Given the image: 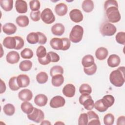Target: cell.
<instances>
[{
    "instance_id": "e575fe53",
    "label": "cell",
    "mask_w": 125,
    "mask_h": 125,
    "mask_svg": "<svg viewBox=\"0 0 125 125\" xmlns=\"http://www.w3.org/2000/svg\"><path fill=\"white\" fill-rule=\"evenodd\" d=\"M94 107L97 110L101 112H104L108 109V107H107L104 105L102 99H100L94 103Z\"/></svg>"
},
{
    "instance_id": "ab89813d",
    "label": "cell",
    "mask_w": 125,
    "mask_h": 125,
    "mask_svg": "<svg viewBox=\"0 0 125 125\" xmlns=\"http://www.w3.org/2000/svg\"><path fill=\"white\" fill-rule=\"evenodd\" d=\"M115 118L111 113H108L104 115V123L105 125H112L114 122Z\"/></svg>"
},
{
    "instance_id": "7a4b0ae2",
    "label": "cell",
    "mask_w": 125,
    "mask_h": 125,
    "mask_svg": "<svg viewBox=\"0 0 125 125\" xmlns=\"http://www.w3.org/2000/svg\"><path fill=\"white\" fill-rule=\"evenodd\" d=\"M109 80L110 83L115 86H122L125 81V67H120L112 71L109 75Z\"/></svg>"
},
{
    "instance_id": "d6986e66",
    "label": "cell",
    "mask_w": 125,
    "mask_h": 125,
    "mask_svg": "<svg viewBox=\"0 0 125 125\" xmlns=\"http://www.w3.org/2000/svg\"><path fill=\"white\" fill-rule=\"evenodd\" d=\"M51 47L55 50H62L63 47V41L62 38H53L50 41Z\"/></svg>"
},
{
    "instance_id": "6da1fadb",
    "label": "cell",
    "mask_w": 125,
    "mask_h": 125,
    "mask_svg": "<svg viewBox=\"0 0 125 125\" xmlns=\"http://www.w3.org/2000/svg\"><path fill=\"white\" fill-rule=\"evenodd\" d=\"M104 9L107 20L112 23L119 22L121 15L118 10V2L115 0H106L104 4Z\"/></svg>"
},
{
    "instance_id": "816d5d0a",
    "label": "cell",
    "mask_w": 125,
    "mask_h": 125,
    "mask_svg": "<svg viewBox=\"0 0 125 125\" xmlns=\"http://www.w3.org/2000/svg\"><path fill=\"white\" fill-rule=\"evenodd\" d=\"M62 39L63 41V47L62 50L65 51L68 50L70 47V41L69 39L66 38H62Z\"/></svg>"
},
{
    "instance_id": "2e32d148",
    "label": "cell",
    "mask_w": 125,
    "mask_h": 125,
    "mask_svg": "<svg viewBox=\"0 0 125 125\" xmlns=\"http://www.w3.org/2000/svg\"><path fill=\"white\" fill-rule=\"evenodd\" d=\"M88 122L87 125H101L99 116L94 111L90 110L87 113Z\"/></svg>"
},
{
    "instance_id": "7c38bea8",
    "label": "cell",
    "mask_w": 125,
    "mask_h": 125,
    "mask_svg": "<svg viewBox=\"0 0 125 125\" xmlns=\"http://www.w3.org/2000/svg\"><path fill=\"white\" fill-rule=\"evenodd\" d=\"M75 87L71 83L66 84L62 89V93L65 96L68 98L73 97L75 95Z\"/></svg>"
},
{
    "instance_id": "8d00e7d4",
    "label": "cell",
    "mask_w": 125,
    "mask_h": 125,
    "mask_svg": "<svg viewBox=\"0 0 125 125\" xmlns=\"http://www.w3.org/2000/svg\"><path fill=\"white\" fill-rule=\"evenodd\" d=\"M63 73V69L60 65H55L53 66L50 70V75L52 77L55 75L58 74H62Z\"/></svg>"
},
{
    "instance_id": "30bf717a",
    "label": "cell",
    "mask_w": 125,
    "mask_h": 125,
    "mask_svg": "<svg viewBox=\"0 0 125 125\" xmlns=\"http://www.w3.org/2000/svg\"><path fill=\"white\" fill-rule=\"evenodd\" d=\"M20 59V56L18 52L15 51H11L8 52L6 56V61L10 64L17 63Z\"/></svg>"
},
{
    "instance_id": "277c9868",
    "label": "cell",
    "mask_w": 125,
    "mask_h": 125,
    "mask_svg": "<svg viewBox=\"0 0 125 125\" xmlns=\"http://www.w3.org/2000/svg\"><path fill=\"white\" fill-rule=\"evenodd\" d=\"M116 30L114 25L107 21L102 23L100 27V33L103 36H112L115 34Z\"/></svg>"
},
{
    "instance_id": "9a60e30c",
    "label": "cell",
    "mask_w": 125,
    "mask_h": 125,
    "mask_svg": "<svg viewBox=\"0 0 125 125\" xmlns=\"http://www.w3.org/2000/svg\"><path fill=\"white\" fill-rule=\"evenodd\" d=\"M3 45L8 49H15L16 40L15 37H7L2 42Z\"/></svg>"
},
{
    "instance_id": "cb8c5ba5",
    "label": "cell",
    "mask_w": 125,
    "mask_h": 125,
    "mask_svg": "<svg viewBox=\"0 0 125 125\" xmlns=\"http://www.w3.org/2000/svg\"><path fill=\"white\" fill-rule=\"evenodd\" d=\"M94 63V59L93 56L91 55H86L84 56L82 60V64L83 67L87 68L90 67Z\"/></svg>"
},
{
    "instance_id": "9c48e42d",
    "label": "cell",
    "mask_w": 125,
    "mask_h": 125,
    "mask_svg": "<svg viewBox=\"0 0 125 125\" xmlns=\"http://www.w3.org/2000/svg\"><path fill=\"white\" fill-rule=\"evenodd\" d=\"M69 17L71 21L76 23L80 22L83 20V15L82 12L77 9L72 10L69 12Z\"/></svg>"
},
{
    "instance_id": "4316f807",
    "label": "cell",
    "mask_w": 125,
    "mask_h": 125,
    "mask_svg": "<svg viewBox=\"0 0 125 125\" xmlns=\"http://www.w3.org/2000/svg\"><path fill=\"white\" fill-rule=\"evenodd\" d=\"M64 82V77L62 74H58L52 77L51 83L55 87L60 86Z\"/></svg>"
},
{
    "instance_id": "ba28073f",
    "label": "cell",
    "mask_w": 125,
    "mask_h": 125,
    "mask_svg": "<svg viewBox=\"0 0 125 125\" xmlns=\"http://www.w3.org/2000/svg\"><path fill=\"white\" fill-rule=\"evenodd\" d=\"M65 103V99L61 96H56L53 97L50 102V106L52 108H59L62 107Z\"/></svg>"
},
{
    "instance_id": "ffe728a7",
    "label": "cell",
    "mask_w": 125,
    "mask_h": 125,
    "mask_svg": "<svg viewBox=\"0 0 125 125\" xmlns=\"http://www.w3.org/2000/svg\"><path fill=\"white\" fill-rule=\"evenodd\" d=\"M48 99L46 95L40 94L35 96L34 98V103L35 104L39 106H45L47 103Z\"/></svg>"
},
{
    "instance_id": "5b68a950",
    "label": "cell",
    "mask_w": 125,
    "mask_h": 125,
    "mask_svg": "<svg viewBox=\"0 0 125 125\" xmlns=\"http://www.w3.org/2000/svg\"><path fill=\"white\" fill-rule=\"evenodd\" d=\"M79 101L80 103L82 104L86 110H91L94 107V101L90 94H82L79 97Z\"/></svg>"
},
{
    "instance_id": "c3c4849f",
    "label": "cell",
    "mask_w": 125,
    "mask_h": 125,
    "mask_svg": "<svg viewBox=\"0 0 125 125\" xmlns=\"http://www.w3.org/2000/svg\"><path fill=\"white\" fill-rule=\"evenodd\" d=\"M38 62L42 65H47L51 62V59L49 54L47 53L46 55L42 58H38Z\"/></svg>"
},
{
    "instance_id": "74e56055",
    "label": "cell",
    "mask_w": 125,
    "mask_h": 125,
    "mask_svg": "<svg viewBox=\"0 0 125 125\" xmlns=\"http://www.w3.org/2000/svg\"><path fill=\"white\" fill-rule=\"evenodd\" d=\"M21 55L23 59H30L33 56V52L30 48H25L21 51Z\"/></svg>"
},
{
    "instance_id": "3957f363",
    "label": "cell",
    "mask_w": 125,
    "mask_h": 125,
    "mask_svg": "<svg viewBox=\"0 0 125 125\" xmlns=\"http://www.w3.org/2000/svg\"><path fill=\"white\" fill-rule=\"evenodd\" d=\"M83 29L79 25H75L71 29L69 34V40L74 43L80 42L83 38Z\"/></svg>"
},
{
    "instance_id": "ee69618b",
    "label": "cell",
    "mask_w": 125,
    "mask_h": 125,
    "mask_svg": "<svg viewBox=\"0 0 125 125\" xmlns=\"http://www.w3.org/2000/svg\"><path fill=\"white\" fill-rule=\"evenodd\" d=\"M88 122V118L87 113H82L80 114L78 119V124L79 125H86Z\"/></svg>"
},
{
    "instance_id": "603a6c76",
    "label": "cell",
    "mask_w": 125,
    "mask_h": 125,
    "mask_svg": "<svg viewBox=\"0 0 125 125\" xmlns=\"http://www.w3.org/2000/svg\"><path fill=\"white\" fill-rule=\"evenodd\" d=\"M108 52L106 48L101 47L96 50L95 52V56L99 60L102 61L106 58L108 56Z\"/></svg>"
},
{
    "instance_id": "836d02e7",
    "label": "cell",
    "mask_w": 125,
    "mask_h": 125,
    "mask_svg": "<svg viewBox=\"0 0 125 125\" xmlns=\"http://www.w3.org/2000/svg\"><path fill=\"white\" fill-rule=\"evenodd\" d=\"M4 113L8 116L13 115L15 112V106L11 104H7L3 107Z\"/></svg>"
},
{
    "instance_id": "11a10c76",
    "label": "cell",
    "mask_w": 125,
    "mask_h": 125,
    "mask_svg": "<svg viewBox=\"0 0 125 125\" xmlns=\"http://www.w3.org/2000/svg\"><path fill=\"white\" fill-rule=\"evenodd\" d=\"M41 125H51V123L48 121H42L41 123Z\"/></svg>"
},
{
    "instance_id": "8fae6325",
    "label": "cell",
    "mask_w": 125,
    "mask_h": 125,
    "mask_svg": "<svg viewBox=\"0 0 125 125\" xmlns=\"http://www.w3.org/2000/svg\"><path fill=\"white\" fill-rule=\"evenodd\" d=\"M17 81L20 88L26 87L30 83V78L26 75L21 74L17 76Z\"/></svg>"
},
{
    "instance_id": "d4e9b609",
    "label": "cell",
    "mask_w": 125,
    "mask_h": 125,
    "mask_svg": "<svg viewBox=\"0 0 125 125\" xmlns=\"http://www.w3.org/2000/svg\"><path fill=\"white\" fill-rule=\"evenodd\" d=\"M16 22L19 26L24 27L29 24V20L27 16L25 15H21L16 18Z\"/></svg>"
},
{
    "instance_id": "f546056e",
    "label": "cell",
    "mask_w": 125,
    "mask_h": 125,
    "mask_svg": "<svg viewBox=\"0 0 125 125\" xmlns=\"http://www.w3.org/2000/svg\"><path fill=\"white\" fill-rule=\"evenodd\" d=\"M32 66V62L29 60H24L21 61L19 64V68L22 71H28L30 70Z\"/></svg>"
},
{
    "instance_id": "e0dca14e",
    "label": "cell",
    "mask_w": 125,
    "mask_h": 125,
    "mask_svg": "<svg viewBox=\"0 0 125 125\" xmlns=\"http://www.w3.org/2000/svg\"><path fill=\"white\" fill-rule=\"evenodd\" d=\"M107 64L110 67H115L118 66L121 62L119 56L116 54H112L109 56L107 61Z\"/></svg>"
},
{
    "instance_id": "7bdbcfd3",
    "label": "cell",
    "mask_w": 125,
    "mask_h": 125,
    "mask_svg": "<svg viewBox=\"0 0 125 125\" xmlns=\"http://www.w3.org/2000/svg\"><path fill=\"white\" fill-rule=\"evenodd\" d=\"M116 42L121 44H125V33L124 32H118L115 37Z\"/></svg>"
},
{
    "instance_id": "db71d44e",
    "label": "cell",
    "mask_w": 125,
    "mask_h": 125,
    "mask_svg": "<svg viewBox=\"0 0 125 125\" xmlns=\"http://www.w3.org/2000/svg\"><path fill=\"white\" fill-rule=\"evenodd\" d=\"M6 85L5 83L1 79L0 80V94L3 93L5 91Z\"/></svg>"
},
{
    "instance_id": "60d3db41",
    "label": "cell",
    "mask_w": 125,
    "mask_h": 125,
    "mask_svg": "<svg viewBox=\"0 0 125 125\" xmlns=\"http://www.w3.org/2000/svg\"><path fill=\"white\" fill-rule=\"evenodd\" d=\"M47 54L46 48L42 45L39 46L36 50V55L38 58L44 57Z\"/></svg>"
},
{
    "instance_id": "7402d4cb",
    "label": "cell",
    "mask_w": 125,
    "mask_h": 125,
    "mask_svg": "<svg viewBox=\"0 0 125 125\" xmlns=\"http://www.w3.org/2000/svg\"><path fill=\"white\" fill-rule=\"evenodd\" d=\"M68 8L67 5L64 3L57 4L55 8V11L57 15L59 16H63L66 14Z\"/></svg>"
},
{
    "instance_id": "f1b7e54d",
    "label": "cell",
    "mask_w": 125,
    "mask_h": 125,
    "mask_svg": "<svg viewBox=\"0 0 125 125\" xmlns=\"http://www.w3.org/2000/svg\"><path fill=\"white\" fill-rule=\"evenodd\" d=\"M34 107L33 105L28 101H24L23 102L21 105V110L25 114H29L31 113Z\"/></svg>"
},
{
    "instance_id": "f907efd6",
    "label": "cell",
    "mask_w": 125,
    "mask_h": 125,
    "mask_svg": "<svg viewBox=\"0 0 125 125\" xmlns=\"http://www.w3.org/2000/svg\"><path fill=\"white\" fill-rule=\"evenodd\" d=\"M49 54L50 59H51V62H58L60 60V56L55 52H54L53 51H50L48 52Z\"/></svg>"
},
{
    "instance_id": "f35d334b",
    "label": "cell",
    "mask_w": 125,
    "mask_h": 125,
    "mask_svg": "<svg viewBox=\"0 0 125 125\" xmlns=\"http://www.w3.org/2000/svg\"><path fill=\"white\" fill-rule=\"evenodd\" d=\"M79 91L81 94H90L92 92V88L88 84L83 83L80 86Z\"/></svg>"
},
{
    "instance_id": "52a82bcc",
    "label": "cell",
    "mask_w": 125,
    "mask_h": 125,
    "mask_svg": "<svg viewBox=\"0 0 125 125\" xmlns=\"http://www.w3.org/2000/svg\"><path fill=\"white\" fill-rule=\"evenodd\" d=\"M41 18L46 24H51L55 21V17L52 11L49 8L44 9L41 14Z\"/></svg>"
},
{
    "instance_id": "1f68e13d",
    "label": "cell",
    "mask_w": 125,
    "mask_h": 125,
    "mask_svg": "<svg viewBox=\"0 0 125 125\" xmlns=\"http://www.w3.org/2000/svg\"><path fill=\"white\" fill-rule=\"evenodd\" d=\"M26 40L30 44H34L37 43L39 42V36L37 32L30 33L26 37Z\"/></svg>"
},
{
    "instance_id": "8992f818",
    "label": "cell",
    "mask_w": 125,
    "mask_h": 125,
    "mask_svg": "<svg viewBox=\"0 0 125 125\" xmlns=\"http://www.w3.org/2000/svg\"><path fill=\"white\" fill-rule=\"evenodd\" d=\"M27 118L30 120L37 123H39L43 120L44 114L42 110L34 107L33 111L31 113L27 114Z\"/></svg>"
},
{
    "instance_id": "484cf974",
    "label": "cell",
    "mask_w": 125,
    "mask_h": 125,
    "mask_svg": "<svg viewBox=\"0 0 125 125\" xmlns=\"http://www.w3.org/2000/svg\"><path fill=\"white\" fill-rule=\"evenodd\" d=\"M94 7V3L91 0H84L82 2V7L86 13L91 12L93 10Z\"/></svg>"
},
{
    "instance_id": "ac0fdd59",
    "label": "cell",
    "mask_w": 125,
    "mask_h": 125,
    "mask_svg": "<svg viewBox=\"0 0 125 125\" xmlns=\"http://www.w3.org/2000/svg\"><path fill=\"white\" fill-rule=\"evenodd\" d=\"M65 28L64 25L61 23H57L51 27V32L55 36H62L64 32Z\"/></svg>"
},
{
    "instance_id": "44dd1931",
    "label": "cell",
    "mask_w": 125,
    "mask_h": 125,
    "mask_svg": "<svg viewBox=\"0 0 125 125\" xmlns=\"http://www.w3.org/2000/svg\"><path fill=\"white\" fill-rule=\"evenodd\" d=\"M2 30L3 32L7 35H12L16 32L17 27L14 23L8 22L3 26Z\"/></svg>"
},
{
    "instance_id": "b9f144b4",
    "label": "cell",
    "mask_w": 125,
    "mask_h": 125,
    "mask_svg": "<svg viewBox=\"0 0 125 125\" xmlns=\"http://www.w3.org/2000/svg\"><path fill=\"white\" fill-rule=\"evenodd\" d=\"M29 6L30 9L32 11H39L41 6L40 2L37 0H31L29 2Z\"/></svg>"
},
{
    "instance_id": "4dcf8cb0",
    "label": "cell",
    "mask_w": 125,
    "mask_h": 125,
    "mask_svg": "<svg viewBox=\"0 0 125 125\" xmlns=\"http://www.w3.org/2000/svg\"><path fill=\"white\" fill-rule=\"evenodd\" d=\"M103 102L107 107H111L114 103V97L111 95H106L103 97L102 99Z\"/></svg>"
},
{
    "instance_id": "bcb514c9",
    "label": "cell",
    "mask_w": 125,
    "mask_h": 125,
    "mask_svg": "<svg viewBox=\"0 0 125 125\" xmlns=\"http://www.w3.org/2000/svg\"><path fill=\"white\" fill-rule=\"evenodd\" d=\"M15 38L16 40V46L15 49L19 50L21 49L24 44L23 40L21 37L19 36H15Z\"/></svg>"
},
{
    "instance_id": "681fc988",
    "label": "cell",
    "mask_w": 125,
    "mask_h": 125,
    "mask_svg": "<svg viewBox=\"0 0 125 125\" xmlns=\"http://www.w3.org/2000/svg\"><path fill=\"white\" fill-rule=\"evenodd\" d=\"M37 33L39 36V42L38 43L40 44H44L47 41V38L45 35L40 32H37Z\"/></svg>"
},
{
    "instance_id": "f5cc1de1",
    "label": "cell",
    "mask_w": 125,
    "mask_h": 125,
    "mask_svg": "<svg viewBox=\"0 0 125 125\" xmlns=\"http://www.w3.org/2000/svg\"><path fill=\"white\" fill-rule=\"evenodd\" d=\"M125 117L124 116H121L119 117L117 121V125H125Z\"/></svg>"
},
{
    "instance_id": "5bb4252c",
    "label": "cell",
    "mask_w": 125,
    "mask_h": 125,
    "mask_svg": "<svg viewBox=\"0 0 125 125\" xmlns=\"http://www.w3.org/2000/svg\"><path fill=\"white\" fill-rule=\"evenodd\" d=\"M15 7L18 13L21 14L25 13L28 10L26 2L22 0H17L16 1Z\"/></svg>"
},
{
    "instance_id": "7dc6e473",
    "label": "cell",
    "mask_w": 125,
    "mask_h": 125,
    "mask_svg": "<svg viewBox=\"0 0 125 125\" xmlns=\"http://www.w3.org/2000/svg\"><path fill=\"white\" fill-rule=\"evenodd\" d=\"M41 14L40 11H32L30 13V17L32 21H38L41 19Z\"/></svg>"
},
{
    "instance_id": "d6a6232c",
    "label": "cell",
    "mask_w": 125,
    "mask_h": 125,
    "mask_svg": "<svg viewBox=\"0 0 125 125\" xmlns=\"http://www.w3.org/2000/svg\"><path fill=\"white\" fill-rule=\"evenodd\" d=\"M48 79L47 74L45 72H41L36 76V80L40 84H43L47 82Z\"/></svg>"
},
{
    "instance_id": "d590c367",
    "label": "cell",
    "mask_w": 125,
    "mask_h": 125,
    "mask_svg": "<svg viewBox=\"0 0 125 125\" xmlns=\"http://www.w3.org/2000/svg\"><path fill=\"white\" fill-rule=\"evenodd\" d=\"M17 77L15 76L12 77L9 81L8 84L9 88L13 91H17L20 88L17 81Z\"/></svg>"
},
{
    "instance_id": "4fadbf2b",
    "label": "cell",
    "mask_w": 125,
    "mask_h": 125,
    "mask_svg": "<svg viewBox=\"0 0 125 125\" xmlns=\"http://www.w3.org/2000/svg\"><path fill=\"white\" fill-rule=\"evenodd\" d=\"M18 97L22 101H29L33 97V94L29 89H23L19 92Z\"/></svg>"
},
{
    "instance_id": "f6af8a7d",
    "label": "cell",
    "mask_w": 125,
    "mask_h": 125,
    "mask_svg": "<svg viewBox=\"0 0 125 125\" xmlns=\"http://www.w3.org/2000/svg\"><path fill=\"white\" fill-rule=\"evenodd\" d=\"M97 65L94 63L92 66L90 67L85 68L83 67V70L84 73L87 75H92L95 74L97 70Z\"/></svg>"
},
{
    "instance_id": "83f0119b",
    "label": "cell",
    "mask_w": 125,
    "mask_h": 125,
    "mask_svg": "<svg viewBox=\"0 0 125 125\" xmlns=\"http://www.w3.org/2000/svg\"><path fill=\"white\" fill-rule=\"evenodd\" d=\"M0 5L1 8L5 11H11L13 7V0H0Z\"/></svg>"
}]
</instances>
